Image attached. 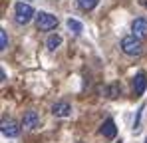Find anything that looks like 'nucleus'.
<instances>
[{
    "label": "nucleus",
    "mask_w": 147,
    "mask_h": 143,
    "mask_svg": "<svg viewBox=\"0 0 147 143\" xmlns=\"http://www.w3.org/2000/svg\"><path fill=\"white\" fill-rule=\"evenodd\" d=\"M121 52L125 56H131V58H137V56H141L143 54V44H141V40L137 38V36H125L121 40Z\"/></svg>",
    "instance_id": "f257e3e1"
},
{
    "label": "nucleus",
    "mask_w": 147,
    "mask_h": 143,
    "mask_svg": "<svg viewBox=\"0 0 147 143\" xmlns=\"http://www.w3.org/2000/svg\"><path fill=\"white\" fill-rule=\"evenodd\" d=\"M36 14H34V8L30 6V4H26V2H18L16 6H14V18H16V22L18 24H28L32 18H34Z\"/></svg>",
    "instance_id": "f03ea898"
},
{
    "label": "nucleus",
    "mask_w": 147,
    "mask_h": 143,
    "mask_svg": "<svg viewBox=\"0 0 147 143\" xmlns=\"http://www.w3.org/2000/svg\"><path fill=\"white\" fill-rule=\"evenodd\" d=\"M0 131H2V135H4V137L14 139V137H18V135H20V123H18L16 119H12V117H2Z\"/></svg>",
    "instance_id": "7ed1b4c3"
},
{
    "label": "nucleus",
    "mask_w": 147,
    "mask_h": 143,
    "mask_svg": "<svg viewBox=\"0 0 147 143\" xmlns=\"http://www.w3.org/2000/svg\"><path fill=\"white\" fill-rule=\"evenodd\" d=\"M36 26L42 32H50V30H54L58 26V18L52 16L50 12H38L36 14Z\"/></svg>",
    "instance_id": "20e7f679"
},
{
    "label": "nucleus",
    "mask_w": 147,
    "mask_h": 143,
    "mask_svg": "<svg viewBox=\"0 0 147 143\" xmlns=\"http://www.w3.org/2000/svg\"><path fill=\"white\" fill-rule=\"evenodd\" d=\"M40 125V115H38V111H34V109H30V111H26L24 117H22V127L24 129H36Z\"/></svg>",
    "instance_id": "39448f33"
},
{
    "label": "nucleus",
    "mask_w": 147,
    "mask_h": 143,
    "mask_svg": "<svg viewBox=\"0 0 147 143\" xmlns=\"http://www.w3.org/2000/svg\"><path fill=\"white\" fill-rule=\"evenodd\" d=\"M131 32L133 36H137L139 40L147 38V18H135L131 22Z\"/></svg>",
    "instance_id": "423d86ee"
},
{
    "label": "nucleus",
    "mask_w": 147,
    "mask_h": 143,
    "mask_svg": "<svg viewBox=\"0 0 147 143\" xmlns=\"http://www.w3.org/2000/svg\"><path fill=\"white\" fill-rule=\"evenodd\" d=\"M99 133L105 137V139H113L117 135V127H115V121L113 119H105L99 127Z\"/></svg>",
    "instance_id": "0eeeda50"
},
{
    "label": "nucleus",
    "mask_w": 147,
    "mask_h": 143,
    "mask_svg": "<svg viewBox=\"0 0 147 143\" xmlns=\"http://www.w3.org/2000/svg\"><path fill=\"white\" fill-rule=\"evenodd\" d=\"M52 113H54L56 117H68V115L72 113V105H70L68 101H58V103L52 105Z\"/></svg>",
    "instance_id": "6e6552de"
},
{
    "label": "nucleus",
    "mask_w": 147,
    "mask_h": 143,
    "mask_svg": "<svg viewBox=\"0 0 147 143\" xmlns=\"http://www.w3.org/2000/svg\"><path fill=\"white\" fill-rule=\"evenodd\" d=\"M147 88V76L143 72H139L135 78H133V94L135 95H141Z\"/></svg>",
    "instance_id": "1a4fd4ad"
},
{
    "label": "nucleus",
    "mask_w": 147,
    "mask_h": 143,
    "mask_svg": "<svg viewBox=\"0 0 147 143\" xmlns=\"http://www.w3.org/2000/svg\"><path fill=\"white\" fill-rule=\"evenodd\" d=\"M62 46V36L60 34H52L48 40H46V48H48L50 52H54L56 48H60Z\"/></svg>",
    "instance_id": "9d476101"
},
{
    "label": "nucleus",
    "mask_w": 147,
    "mask_h": 143,
    "mask_svg": "<svg viewBox=\"0 0 147 143\" xmlns=\"http://www.w3.org/2000/svg\"><path fill=\"white\" fill-rule=\"evenodd\" d=\"M68 28L72 30L74 34H82V30H84L82 22H78V20H74V18H70V20H68Z\"/></svg>",
    "instance_id": "9b49d317"
},
{
    "label": "nucleus",
    "mask_w": 147,
    "mask_h": 143,
    "mask_svg": "<svg viewBox=\"0 0 147 143\" xmlns=\"http://www.w3.org/2000/svg\"><path fill=\"white\" fill-rule=\"evenodd\" d=\"M78 2H80V6H82L84 10H94V8L98 6L99 0H78Z\"/></svg>",
    "instance_id": "f8f14e48"
},
{
    "label": "nucleus",
    "mask_w": 147,
    "mask_h": 143,
    "mask_svg": "<svg viewBox=\"0 0 147 143\" xmlns=\"http://www.w3.org/2000/svg\"><path fill=\"white\" fill-rule=\"evenodd\" d=\"M105 94H107V97H111V99H115L117 95L121 94V88H119V86H109V88L105 90Z\"/></svg>",
    "instance_id": "ddd939ff"
},
{
    "label": "nucleus",
    "mask_w": 147,
    "mask_h": 143,
    "mask_svg": "<svg viewBox=\"0 0 147 143\" xmlns=\"http://www.w3.org/2000/svg\"><path fill=\"white\" fill-rule=\"evenodd\" d=\"M8 48V36H6V30H0V50H6Z\"/></svg>",
    "instance_id": "4468645a"
},
{
    "label": "nucleus",
    "mask_w": 147,
    "mask_h": 143,
    "mask_svg": "<svg viewBox=\"0 0 147 143\" xmlns=\"http://www.w3.org/2000/svg\"><path fill=\"white\" fill-rule=\"evenodd\" d=\"M117 143H121V139H119V141H117Z\"/></svg>",
    "instance_id": "2eb2a0df"
},
{
    "label": "nucleus",
    "mask_w": 147,
    "mask_h": 143,
    "mask_svg": "<svg viewBox=\"0 0 147 143\" xmlns=\"http://www.w3.org/2000/svg\"><path fill=\"white\" fill-rule=\"evenodd\" d=\"M145 143H147V139H145Z\"/></svg>",
    "instance_id": "dca6fc26"
}]
</instances>
